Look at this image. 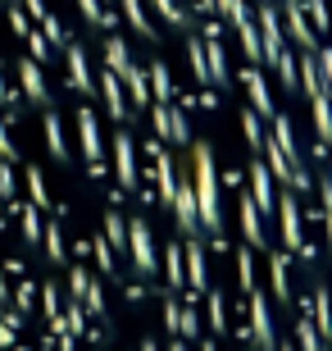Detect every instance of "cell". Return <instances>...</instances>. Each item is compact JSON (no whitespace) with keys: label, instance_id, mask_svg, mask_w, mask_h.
I'll return each instance as SVG.
<instances>
[{"label":"cell","instance_id":"6da1fadb","mask_svg":"<svg viewBox=\"0 0 332 351\" xmlns=\"http://www.w3.org/2000/svg\"><path fill=\"white\" fill-rule=\"evenodd\" d=\"M0 351H332V0H0Z\"/></svg>","mask_w":332,"mask_h":351}]
</instances>
